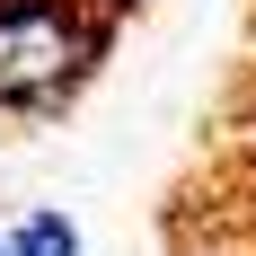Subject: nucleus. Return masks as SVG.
Segmentation results:
<instances>
[{
  "label": "nucleus",
  "instance_id": "f257e3e1",
  "mask_svg": "<svg viewBox=\"0 0 256 256\" xmlns=\"http://www.w3.org/2000/svg\"><path fill=\"white\" fill-rule=\"evenodd\" d=\"M98 18L80 0H0V106L44 115L98 71Z\"/></svg>",
  "mask_w": 256,
  "mask_h": 256
},
{
  "label": "nucleus",
  "instance_id": "f03ea898",
  "mask_svg": "<svg viewBox=\"0 0 256 256\" xmlns=\"http://www.w3.org/2000/svg\"><path fill=\"white\" fill-rule=\"evenodd\" d=\"M0 248H9V256H80L88 238H80V221H71L62 204H26L18 221L0 230Z\"/></svg>",
  "mask_w": 256,
  "mask_h": 256
},
{
  "label": "nucleus",
  "instance_id": "7ed1b4c3",
  "mask_svg": "<svg viewBox=\"0 0 256 256\" xmlns=\"http://www.w3.org/2000/svg\"><path fill=\"white\" fill-rule=\"evenodd\" d=\"M168 256H256V230L248 221H204V230H186Z\"/></svg>",
  "mask_w": 256,
  "mask_h": 256
},
{
  "label": "nucleus",
  "instance_id": "20e7f679",
  "mask_svg": "<svg viewBox=\"0 0 256 256\" xmlns=\"http://www.w3.org/2000/svg\"><path fill=\"white\" fill-rule=\"evenodd\" d=\"M248 62H256V36H248Z\"/></svg>",
  "mask_w": 256,
  "mask_h": 256
},
{
  "label": "nucleus",
  "instance_id": "39448f33",
  "mask_svg": "<svg viewBox=\"0 0 256 256\" xmlns=\"http://www.w3.org/2000/svg\"><path fill=\"white\" fill-rule=\"evenodd\" d=\"M0 256H9V248H0Z\"/></svg>",
  "mask_w": 256,
  "mask_h": 256
}]
</instances>
